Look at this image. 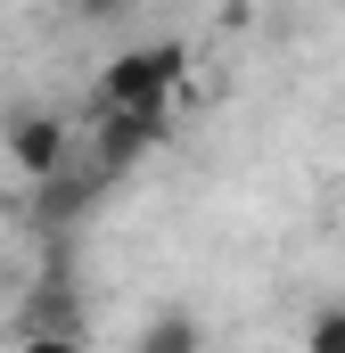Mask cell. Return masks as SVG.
<instances>
[{
    "mask_svg": "<svg viewBox=\"0 0 345 353\" xmlns=\"http://www.w3.org/2000/svg\"><path fill=\"white\" fill-rule=\"evenodd\" d=\"M189 83V58L172 41H148V50H115L90 83V107L99 115H172V90Z\"/></svg>",
    "mask_w": 345,
    "mask_h": 353,
    "instance_id": "6da1fadb",
    "label": "cell"
},
{
    "mask_svg": "<svg viewBox=\"0 0 345 353\" xmlns=\"http://www.w3.org/2000/svg\"><path fill=\"white\" fill-rule=\"evenodd\" d=\"M165 132H172V115H99V140H90V173H99V181L132 173L140 157H157V148H165Z\"/></svg>",
    "mask_w": 345,
    "mask_h": 353,
    "instance_id": "7a4b0ae2",
    "label": "cell"
},
{
    "mask_svg": "<svg viewBox=\"0 0 345 353\" xmlns=\"http://www.w3.org/2000/svg\"><path fill=\"white\" fill-rule=\"evenodd\" d=\"M304 353H345V304H321L304 321Z\"/></svg>",
    "mask_w": 345,
    "mask_h": 353,
    "instance_id": "8992f818",
    "label": "cell"
},
{
    "mask_svg": "<svg viewBox=\"0 0 345 353\" xmlns=\"http://www.w3.org/2000/svg\"><path fill=\"white\" fill-rule=\"evenodd\" d=\"M17 353H83V337H25Z\"/></svg>",
    "mask_w": 345,
    "mask_h": 353,
    "instance_id": "52a82bcc",
    "label": "cell"
},
{
    "mask_svg": "<svg viewBox=\"0 0 345 353\" xmlns=\"http://www.w3.org/2000/svg\"><path fill=\"white\" fill-rule=\"evenodd\" d=\"M17 321H25V337H83V312H75V296H66L58 279H50V288H33Z\"/></svg>",
    "mask_w": 345,
    "mask_h": 353,
    "instance_id": "277c9868",
    "label": "cell"
},
{
    "mask_svg": "<svg viewBox=\"0 0 345 353\" xmlns=\"http://www.w3.org/2000/svg\"><path fill=\"white\" fill-rule=\"evenodd\" d=\"M132 353H197V321H189V312H157Z\"/></svg>",
    "mask_w": 345,
    "mask_h": 353,
    "instance_id": "5b68a950",
    "label": "cell"
},
{
    "mask_svg": "<svg viewBox=\"0 0 345 353\" xmlns=\"http://www.w3.org/2000/svg\"><path fill=\"white\" fill-rule=\"evenodd\" d=\"M8 165L41 189V181H58L75 165V132H66L58 115H17V123H8Z\"/></svg>",
    "mask_w": 345,
    "mask_h": 353,
    "instance_id": "3957f363",
    "label": "cell"
}]
</instances>
